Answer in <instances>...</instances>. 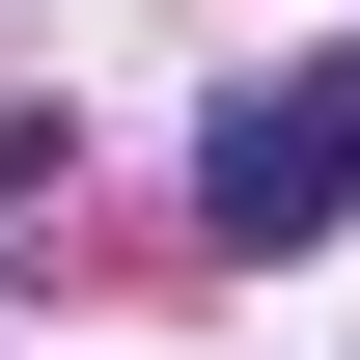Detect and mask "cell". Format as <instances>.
<instances>
[{"label": "cell", "mask_w": 360, "mask_h": 360, "mask_svg": "<svg viewBox=\"0 0 360 360\" xmlns=\"http://www.w3.org/2000/svg\"><path fill=\"white\" fill-rule=\"evenodd\" d=\"M194 222H222V250H333V222H360V28L194 139Z\"/></svg>", "instance_id": "obj_1"}]
</instances>
